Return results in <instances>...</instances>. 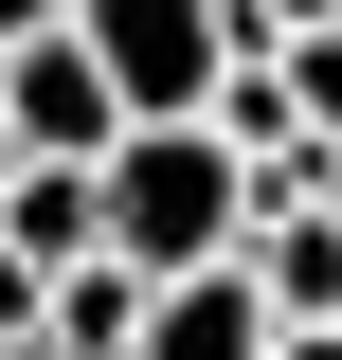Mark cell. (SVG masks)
Segmentation results:
<instances>
[{
	"label": "cell",
	"mask_w": 342,
	"mask_h": 360,
	"mask_svg": "<svg viewBox=\"0 0 342 360\" xmlns=\"http://www.w3.org/2000/svg\"><path fill=\"white\" fill-rule=\"evenodd\" d=\"M90 217H108V270H127V288H198V270H234V234H253V180L216 162V127H127L90 162Z\"/></svg>",
	"instance_id": "obj_1"
},
{
	"label": "cell",
	"mask_w": 342,
	"mask_h": 360,
	"mask_svg": "<svg viewBox=\"0 0 342 360\" xmlns=\"http://www.w3.org/2000/svg\"><path fill=\"white\" fill-rule=\"evenodd\" d=\"M72 54L108 72L127 127H198L234 72V0H72Z\"/></svg>",
	"instance_id": "obj_2"
},
{
	"label": "cell",
	"mask_w": 342,
	"mask_h": 360,
	"mask_svg": "<svg viewBox=\"0 0 342 360\" xmlns=\"http://www.w3.org/2000/svg\"><path fill=\"white\" fill-rule=\"evenodd\" d=\"M0 252L37 270V288H54V270H90V252H108V217H90V180L18 162V180H0Z\"/></svg>",
	"instance_id": "obj_3"
},
{
	"label": "cell",
	"mask_w": 342,
	"mask_h": 360,
	"mask_svg": "<svg viewBox=\"0 0 342 360\" xmlns=\"http://www.w3.org/2000/svg\"><path fill=\"white\" fill-rule=\"evenodd\" d=\"M144 307H163V288H127L108 252L54 270V288H37V360H127V342H144Z\"/></svg>",
	"instance_id": "obj_4"
},
{
	"label": "cell",
	"mask_w": 342,
	"mask_h": 360,
	"mask_svg": "<svg viewBox=\"0 0 342 360\" xmlns=\"http://www.w3.org/2000/svg\"><path fill=\"white\" fill-rule=\"evenodd\" d=\"M127 360H270V307L234 288V270H198V288H163V307H144Z\"/></svg>",
	"instance_id": "obj_5"
},
{
	"label": "cell",
	"mask_w": 342,
	"mask_h": 360,
	"mask_svg": "<svg viewBox=\"0 0 342 360\" xmlns=\"http://www.w3.org/2000/svg\"><path fill=\"white\" fill-rule=\"evenodd\" d=\"M289 127L342 144V37H289Z\"/></svg>",
	"instance_id": "obj_6"
},
{
	"label": "cell",
	"mask_w": 342,
	"mask_h": 360,
	"mask_svg": "<svg viewBox=\"0 0 342 360\" xmlns=\"http://www.w3.org/2000/svg\"><path fill=\"white\" fill-rule=\"evenodd\" d=\"M54 18H72V0H0V72H18V54H37Z\"/></svg>",
	"instance_id": "obj_7"
},
{
	"label": "cell",
	"mask_w": 342,
	"mask_h": 360,
	"mask_svg": "<svg viewBox=\"0 0 342 360\" xmlns=\"http://www.w3.org/2000/svg\"><path fill=\"white\" fill-rule=\"evenodd\" d=\"M270 360H342V324H289V342H270Z\"/></svg>",
	"instance_id": "obj_8"
},
{
	"label": "cell",
	"mask_w": 342,
	"mask_h": 360,
	"mask_svg": "<svg viewBox=\"0 0 342 360\" xmlns=\"http://www.w3.org/2000/svg\"><path fill=\"white\" fill-rule=\"evenodd\" d=\"M0 360H37V342H0Z\"/></svg>",
	"instance_id": "obj_9"
}]
</instances>
